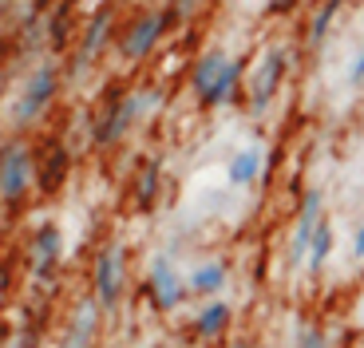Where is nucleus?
<instances>
[{
    "mask_svg": "<svg viewBox=\"0 0 364 348\" xmlns=\"http://www.w3.org/2000/svg\"><path fill=\"white\" fill-rule=\"evenodd\" d=\"M60 83H64V72H60V64H52V60H44V64H36L32 72L24 75V83H20V95L16 103H12L9 119L16 131L32 127V123L44 119V111L55 103V95H60Z\"/></svg>",
    "mask_w": 364,
    "mask_h": 348,
    "instance_id": "f257e3e1",
    "label": "nucleus"
},
{
    "mask_svg": "<svg viewBox=\"0 0 364 348\" xmlns=\"http://www.w3.org/2000/svg\"><path fill=\"white\" fill-rule=\"evenodd\" d=\"M36 186V155L28 143H9L0 151V206L16 210Z\"/></svg>",
    "mask_w": 364,
    "mask_h": 348,
    "instance_id": "f03ea898",
    "label": "nucleus"
},
{
    "mask_svg": "<svg viewBox=\"0 0 364 348\" xmlns=\"http://www.w3.org/2000/svg\"><path fill=\"white\" fill-rule=\"evenodd\" d=\"M155 99H159L155 92H131V95H123V99H115L107 107V115L95 123V147H115L119 138L127 135L146 111H151Z\"/></svg>",
    "mask_w": 364,
    "mask_h": 348,
    "instance_id": "7ed1b4c3",
    "label": "nucleus"
},
{
    "mask_svg": "<svg viewBox=\"0 0 364 348\" xmlns=\"http://www.w3.org/2000/svg\"><path fill=\"white\" fill-rule=\"evenodd\" d=\"M123 246L119 241H111V246L100 249V257H95V269H91V293H95V301L103 305V312H111L119 301H123Z\"/></svg>",
    "mask_w": 364,
    "mask_h": 348,
    "instance_id": "20e7f679",
    "label": "nucleus"
},
{
    "mask_svg": "<svg viewBox=\"0 0 364 348\" xmlns=\"http://www.w3.org/2000/svg\"><path fill=\"white\" fill-rule=\"evenodd\" d=\"M146 293H151L155 309H163V312L178 309L182 297H186V285H182L178 269H174V261L166 254L151 257V266H146Z\"/></svg>",
    "mask_w": 364,
    "mask_h": 348,
    "instance_id": "39448f33",
    "label": "nucleus"
},
{
    "mask_svg": "<svg viewBox=\"0 0 364 348\" xmlns=\"http://www.w3.org/2000/svg\"><path fill=\"white\" fill-rule=\"evenodd\" d=\"M166 12H143V16L135 20V24L123 32V40H119V55L123 60H131V64H139V60H146V55L155 52L159 36L166 32Z\"/></svg>",
    "mask_w": 364,
    "mask_h": 348,
    "instance_id": "423d86ee",
    "label": "nucleus"
},
{
    "mask_svg": "<svg viewBox=\"0 0 364 348\" xmlns=\"http://www.w3.org/2000/svg\"><path fill=\"white\" fill-rule=\"evenodd\" d=\"M64 257V234L55 222H44L32 234V281H52Z\"/></svg>",
    "mask_w": 364,
    "mask_h": 348,
    "instance_id": "0eeeda50",
    "label": "nucleus"
},
{
    "mask_svg": "<svg viewBox=\"0 0 364 348\" xmlns=\"http://www.w3.org/2000/svg\"><path fill=\"white\" fill-rule=\"evenodd\" d=\"M100 312H103V305L95 301V293L80 297L72 309V321H68V329L55 348H91L95 344V332H100Z\"/></svg>",
    "mask_w": 364,
    "mask_h": 348,
    "instance_id": "6e6552de",
    "label": "nucleus"
},
{
    "mask_svg": "<svg viewBox=\"0 0 364 348\" xmlns=\"http://www.w3.org/2000/svg\"><path fill=\"white\" fill-rule=\"evenodd\" d=\"M282 75H285V48L273 44V48H265V55L257 60V72H254V95H250V111H254V115L265 111V103L273 99Z\"/></svg>",
    "mask_w": 364,
    "mask_h": 348,
    "instance_id": "1a4fd4ad",
    "label": "nucleus"
},
{
    "mask_svg": "<svg viewBox=\"0 0 364 348\" xmlns=\"http://www.w3.org/2000/svg\"><path fill=\"white\" fill-rule=\"evenodd\" d=\"M317 226H321V190H309V194H305V202H301L297 234H293V266H301V257L309 254Z\"/></svg>",
    "mask_w": 364,
    "mask_h": 348,
    "instance_id": "9d476101",
    "label": "nucleus"
},
{
    "mask_svg": "<svg viewBox=\"0 0 364 348\" xmlns=\"http://www.w3.org/2000/svg\"><path fill=\"white\" fill-rule=\"evenodd\" d=\"M107 32H111V12L100 9L95 16H91L87 32H83V40H80V48H75V60H72L75 72H83V67H87L91 60L103 52V40H107Z\"/></svg>",
    "mask_w": 364,
    "mask_h": 348,
    "instance_id": "9b49d317",
    "label": "nucleus"
},
{
    "mask_svg": "<svg viewBox=\"0 0 364 348\" xmlns=\"http://www.w3.org/2000/svg\"><path fill=\"white\" fill-rule=\"evenodd\" d=\"M226 64H230V55L222 52V48H210V52L202 55L198 64H194L191 87H194V92H198V99H202V95L210 92V87H214V80H218V75H222V67H226Z\"/></svg>",
    "mask_w": 364,
    "mask_h": 348,
    "instance_id": "f8f14e48",
    "label": "nucleus"
},
{
    "mask_svg": "<svg viewBox=\"0 0 364 348\" xmlns=\"http://www.w3.org/2000/svg\"><path fill=\"white\" fill-rule=\"evenodd\" d=\"M68 178V151L64 147H48V163L36 166V183L44 194H55Z\"/></svg>",
    "mask_w": 364,
    "mask_h": 348,
    "instance_id": "ddd939ff",
    "label": "nucleus"
},
{
    "mask_svg": "<svg viewBox=\"0 0 364 348\" xmlns=\"http://www.w3.org/2000/svg\"><path fill=\"white\" fill-rule=\"evenodd\" d=\"M257 170H262V147H246L230 158L226 178H230V186H250L257 178Z\"/></svg>",
    "mask_w": 364,
    "mask_h": 348,
    "instance_id": "4468645a",
    "label": "nucleus"
},
{
    "mask_svg": "<svg viewBox=\"0 0 364 348\" xmlns=\"http://www.w3.org/2000/svg\"><path fill=\"white\" fill-rule=\"evenodd\" d=\"M194 289V293H202V297H210V293H218L222 285H226V266L222 261H206V266H198L191 273V281H186Z\"/></svg>",
    "mask_w": 364,
    "mask_h": 348,
    "instance_id": "2eb2a0df",
    "label": "nucleus"
},
{
    "mask_svg": "<svg viewBox=\"0 0 364 348\" xmlns=\"http://www.w3.org/2000/svg\"><path fill=\"white\" fill-rule=\"evenodd\" d=\"M237 80H242V64H237V60H230V64L222 67V75L214 80V87L202 95V103H206V107H218V103H226L230 92L237 87Z\"/></svg>",
    "mask_w": 364,
    "mask_h": 348,
    "instance_id": "dca6fc26",
    "label": "nucleus"
},
{
    "mask_svg": "<svg viewBox=\"0 0 364 348\" xmlns=\"http://www.w3.org/2000/svg\"><path fill=\"white\" fill-rule=\"evenodd\" d=\"M226 325H230V305H226V301H210V305H202L194 329H198L202 337H218Z\"/></svg>",
    "mask_w": 364,
    "mask_h": 348,
    "instance_id": "f3484780",
    "label": "nucleus"
},
{
    "mask_svg": "<svg viewBox=\"0 0 364 348\" xmlns=\"http://www.w3.org/2000/svg\"><path fill=\"white\" fill-rule=\"evenodd\" d=\"M155 194H159V158H155V163H146L143 174H139L135 202H139V206H151V202H155Z\"/></svg>",
    "mask_w": 364,
    "mask_h": 348,
    "instance_id": "a211bd4d",
    "label": "nucleus"
},
{
    "mask_svg": "<svg viewBox=\"0 0 364 348\" xmlns=\"http://www.w3.org/2000/svg\"><path fill=\"white\" fill-rule=\"evenodd\" d=\"M328 249H333V226H328V222H321L317 234H313V246H309V269H321V266H325Z\"/></svg>",
    "mask_w": 364,
    "mask_h": 348,
    "instance_id": "6ab92c4d",
    "label": "nucleus"
},
{
    "mask_svg": "<svg viewBox=\"0 0 364 348\" xmlns=\"http://www.w3.org/2000/svg\"><path fill=\"white\" fill-rule=\"evenodd\" d=\"M337 9H341V0H328V4H321V9H317V16H313V28H309V44H313V48H321V40H325L328 24L337 20Z\"/></svg>",
    "mask_w": 364,
    "mask_h": 348,
    "instance_id": "aec40b11",
    "label": "nucleus"
},
{
    "mask_svg": "<svg viewBox=\"0 0 364 348\" xmlns=\"http://www.w3.org/2000/svg\"><path fill=\"white\" fill-rule=\"evenodd\" d=\"M60 16H52V24H48V36H52V48H64L68 40V9H55Z\"/></svg>",
    "mask_w": 364,
    "mask_h": 348,
    "instance_id": "412c9836",
    "label": "nucleus"
},
{
    "mask_svg": "<svg viewBox=\"0 0 364 348\" xmlns=\"http://www.w3.org/2000/svg\"><path fill=\"white\" fill-rule=\"evenodd\" d=\"M4 348H40V332L36 329H20V332H12L9 337V344Z\"/></svg>",
    "mask_w": 364,
    "mask_h": 348,
    "instance_id": "4be33fe9",
    "label": "nucleus"
},
{
    "mask_svg": "<svg viewBox=\"0 0 364 348\" xmlns=\"http://www.w3.org/2000/svg\"><path fill=\"white\" fill-rule=\"evenodd\" d=\"M297 348H328V340L321 337L317 329H305V332H301V340H297Z\"/></svg>",
    "mask_w": 364,
    "mask_h": 348,
    "instance_id": "5701e85b",
    "label": "nucleus"
},
{
    "mask_svg": "<svg viewBox=\"0 0 364 348\" xmlns=\"http://www.w3.org/2000/svg\"><path fill=\"white\" fill-rule=\"evenodd\" d=\"M9 289H12V266L9 261H0V305L9 301Z\"/></svg>",
    "mask_w": 364,
    "mask_h": 348,
    "instance_id": "b1692460",
    "label": "nucleus"
},
{
    "mask_svg": "<svg viewBox=\"0 0 364 348\" xmlns=\"http://www.w3.org/2000/svg\"><path fill=\"white\" fill-rule=\"evenodd\" d=\"M360 80H364V48H360V52H356L353 67H348V83H353V87H356V83H360Z\"/></svg>",
    "mask_w": 364,
    "mask_h": 348,
    "instance_id": "393cba45",
    "label": "nucleus"
},
{
    "mask_svg": "<svg viewBox=\"0 0 364 348\" xmlns=\"http://www.w3.org/2000/svg\"><path fill=\"white\" fill-rule=\"evenodd\" d=\"M353 254H356V257H364V222H360V229L353 234Z\"/></svg>",
    "mask_w": 364,
    "mask_h": 348,
    "instance_id": "a878e982",
    "label": "nucleus"
},
{
    "mask_svg": "<svg viewBox=\"0 0 364 348\" xmlns=\"http://www.w3.org/2000/svg\"><path fill=\"white\" fill-rule=\"evenodd\" d=\"M194 9V0H174V12H191Z\"/></svg>",
    "mask_w": 364,
    "mask_h": 348,
    "instance_id": "bb28decb",
    "label": "nucleus"
},
{
    "mask_svg": "<svg viewBox=\"0 0 364 348\" xmlns=\"http://www.w3.org/2000/svg\"><path fill=\"white\" fill-rule=\"evenodd\" d=\"M234 348H250V344H234Z\"/></svg>",
    "mask_w": 364,
    "mask_h": 348,
    "instance_id": "cd10ccee",
    "label": "nucleus"
}]
</instances>
